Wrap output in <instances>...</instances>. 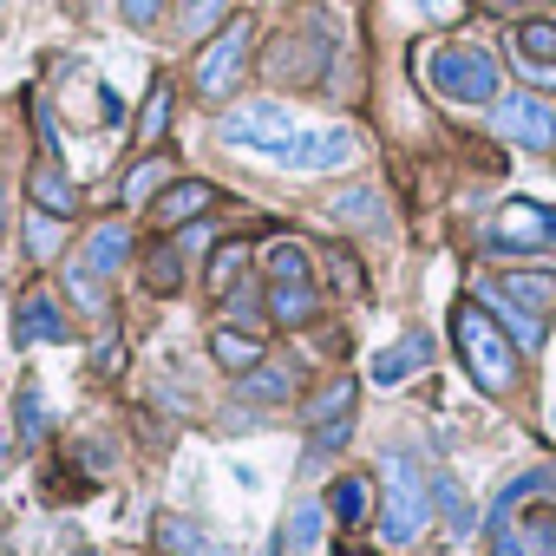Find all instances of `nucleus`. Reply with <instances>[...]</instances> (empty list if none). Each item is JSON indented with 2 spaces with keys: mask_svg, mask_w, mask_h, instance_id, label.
<instances>
[{
  "mask_svg": "<svg viewBox=\"0 0 556 556\" xmlns=\"http://www.w3.org/2000/svg\"><path fill=\"white\" fill-rule=\"evenodd\" d=\"M549 465L510 478L491 504V556H556V504L543 497Z\"/></svg>",
  "mask_w": 556,
  "mask_h": 556,
  "instance_id": "f257e3e1",
  "label": "nucleus"
},
{
  "mask_svg": "<svg viewBox=\"0 0 556 556\" xmlns=\"http://www.w3.org/2000/svg\"><path fill=\"white\" fill-rule=\"evenodd\" d=\"M452 348H458L465 374H471L484 393H510V387H517V341L497 328V315H491L478 295L452 302Z\"/></svg>",
  "mask_w": 556,
  "mask_h": 556,
  "instance_id": "f03ea898",
  "label": "nucleus"
},
{
  "mask_svg": "<svg viewBox=\"0 0 556 556\" xmlns=\"http://www.w3.org/2000/svg\"><path fill=\"white\" fill-rule=\"evenodd\" d=\"M380 543H393V549H406V543H419L426 536V523H432V478L419 471V458L413 452H387L380 458Z\"/></svg>",
  "mask_w": 556,
  "mask_h": 556,
  "instance_id": "7ed1b4c3",
  "label": "nucleus"
},
{
  "mask_svg": "<svg viewBox=\"0 0 556 556\" xmlns=\"http://www.w3.org/2000/svg\"><path fill=\"white\" fill-rule=\"evenodd\" d=\"M262 315H268V328H315V315H321V289H315V262H308V249L302 242H289V236H275L268 242V302H262Z\"/></svg>",
  "mask_w": 556,
  "mask_h": 556,
  "instance_id": "20e7f679",
  "label": "nucleus"
},
{
  "mask_svg": "<svg viewBox=\"0 0 556 556\" xmlns=\"http://www.w3.org/2000/svg\"><path fill=\"white\" fill-rule=\"evenodd\" d=\"M249 53H255V21H249V14H229V21H223L210 40H203V53H197V73H190L197 99L223 105V99L242 86V73H249Z\"/></svg>",
  "mask_w": 556,
  "mask_h": 556,
  "instance_id": "39448f33",
  "label": "nucleus"
},
{
  "mask_svg": "<svg viewBox=\"0 0 556 556\" xmlns=\"http://www.w3.org/2000/svg\"><path fill=\"white\" fill-rule=\"evenodd\" d=\"M426 86L452 105H491L497 99V66L478 47H432L426 53Z\"/></svg>",
  "mask_w": 556,
  "mask_h": 556,
  "instance_id": "423d86ee",
  "label": "nucleus"
},
{
  "mask_svg": "<svg viewBox=\"0 0 556 556\" xmlns=\"http://www.w3.org/2000/svg\"><path fill=\"white\" fill-rule=\"evenodd\" d=\"M491 131L497 138H510L517 151H556V112L536 99V92H504V99H491Z\"/></svg>",
  "mask_w": 556,
  "mask_h": 556,
  "instance_id": "0eeeda50",
  "label": "nucleus"
},
{
  "mask_svg": "<svg viewBox=\"0 0 556 556\" xmlns=\"http://www.w3.org/2000/svg\"><path fill=\"white\" fill-rule=\"evenodd\" d=\"M223 144H242V151H262V157H282L295 144V118L282 105H268V99H249L223 118Z\"/></svg>",
  "mask_w": 556,
  "mask_h": 556,
  "instance_id": "6e6552de",
  "label": "nucleus"
},
{
  "mask_svg": "<svg viewBox=\"0 0 556 556\" xmlns=\"http://www.w3.org/2000/svg\"><path fill=\"white\" fill-rule=\"evenodd\" d=\"M543 242H549V210H536V203H504L491 216V229H484V249L491 255H530Z\"/></svg>",
  "mask_w": 556,
  "mask_h": 556,
  "instance_id": "1a4fd4ad",
  "label": "nucleus"
},
{
  "mask_svg": "<svg viewBox=\"0 0 556 556\" xmlns=\"http://www.w3.org/2000/svg\"><path fill=\"white\" fill-rule=\"evenodd\" d=\"M14 334H21V348H66L73 341V321L53 302V289H27L14 302Z\"/></svg>",
  "mask_w": 556,
  "mask_h": 556,
  "instance_id": "9d476101",
  "label": "nucleus"
},
{
  "mask_svg": "<svg viewBox=\"0 0 556 556\" xmlns=\"http://www.w3.org/2000/svg\"><path fill=\"white\" fill-rule=\"evenodd\" d=\"M478 302L497 315V328L517 341V354H543V341H549V328H543V315L536 308H523L517 295H504L497 282H491V275H484V282H478Z\"/></svg>",
  "mask_w": 556,
  "mask_h": 556,
  "instance_id": "9b49d317",
  "label": "nucleus"
},
{
  "mask_svg": "<svg viewBox=\"0 0 556 556\" xmlns=\"http://www.w3.org/2000/svg\"><path fill=\"white\" fill-rule=\"evenodd\" d=\"M315 66H321V40L315 34H282L268 47V60H262V73L275 86H315Z\"/></svg>",
  "mask_w": 556,
  "mask_h": 556,
  "instance_id": "f8f14e48",
  "label": "nucleus"
},
{
  "mask_svg": "<svg viewBox=\"0 0 556 556\" xmlns=\"http://www.w3.org/2000/svg\"><path fill=\"white\" fill-rule=\"evenodd\" d=\"M354 157V131L348 125H328V131H295V144L282 151L289 170H334Z\"/></svg>",
  "mask_w": 556,
  "mask_h": 556,
  "instance_id": "ddd939ff",
  "label": "nucleus"
},
{
  "mask_svg": "<svg viewBox=\"0 0 556 556\" xmlns=\"http://www.w3.org/2000/svg\"><path fill=\"white\" fill-rule=\"evenodd\" d=\"M210 203H216V190H210L203 177H170V184L151 197V223H157V229H184V223H197Z\"/></svg>",
  "mask_w": 556,
  "mask_h": 556,
  "instance_id": "4468645a",
  "label": "nucleus"
},
{
  "mask_svg": "<svg viewBox=\"0 0 556 556\" xmlns=\"http://www.w3.org/2000/svg\"><path fill=\"white\" fill-rule=\"evenodd\" d=\"M236 393H242L249 406H289V400L302 393V374L282 367V361H255L249 374H236Z\"/></svg>",
  "mask_w": 556,
  "mask_h": 556,
  "instance_id": "2eb2a0df",
  "label": "nucleus"
},
{
  "mask_svg": "<svg viewBox=\"0 0 556 556\" xmlns=\"http://www.w3.org/2000/svg\"><path fill=\"white\" fill-rule=\"evenodd\" d=\"M426 361H432V334H400L393 348H380V354H374L367 380H374V387H400V380L426 374Z\"/></svg>",
  "mask_w": 556,
  "mask_h": 556,
  "instance_id": "dca6fc26",
  "label": "nucleus"
},
{
  "mask_svg": "<svg viewBox=\"0 0 556 556\" xmlns=\"http://www.w3.org/2000/svg\"><path fill=\"white\" fill-rule=\"evenodd\" d=\"M510 47H517V66H523L536 86H556V21H523V27L510 34Z\"/></svg>",
  "mask_w": 556,
  "mask_h": 556,
  "instance_id": "f3484780",
  "label": "nucleus"
},
{
  "mask_svg": "<svg viewBox=\"0 0 556 556\" xmlns=\"http://www.w3.org/2000/svg\"><path fill=\"white\" fill-rule=\"evenodd\" d=\"M321 504H328V517H334V523H348V530H354V523H367V510H374V478L341 471V478L328 484V497H321Z\"/></svg>",
  "mask_w": 556,
  "mask_h": 556,
  "instance_id": "a211bd4d",
  "label": "nucleus"
},
{
  "mask_svg": "<svg viewBox=\"0 0 556 556\" xmlns=\"http://www.w3.org/2000/svg\"><path fill=\"white\" fill-rule=\"evenodd\" d=\"M92 275H118L125 262H131V229L125 223H99L92 236H86V255H79Z\"/></svg>",
  "mask_w": 556,
  "mask_h": 556,
  "instance_id": "6ab92c4d",
  "label": "nucleus"
},
{
  "mask_svg": "<svg viewBox=\"0 0 556 556\" xmlns=\"http://www.w3.org/2000/svg\"><path fill=\"white\" fill-rule=\"evenodd\" d=\"M354 400H361V380L354 374H341V380H328L308 406H302V426L315 432V426H334V419H354Z\"/></svg>",
  "mask_w": 556,
  "mask_h": 556,
  "instance_id": "aec40b11",
  "label": "nucleus"
},
{
  "mask_svg": "<svg viewBox=\"0 0 556 556\" xmlns=\"http://www.w3.org/2000/svg\"><path fill=\"white\" fill-rule=\"evenodd\" d=\"M491 282H497L504 295H517L523 308H536V315L556 308V275H549V268H504V275H491Z\"/></svg>",
  "mask_w": 556,
  "mask_h": 556,
  "instance_id": "412c9836",
  "label": "nucleus"
},
{
  "mask_svg": "<svg viewBox=\"0 0 556 556\" xmlns=\"http://www.w3.org/2000/svg\"><path fill=\"white\" fill-rule=\"evenodd\" d=\"M34 210H53V216H73V210H79V190H73V177L60 170V157H40V164H34Z\"/></svg>",
  "mask_w": 556,
  "mask_h": 556,
  "instance_id": "4be33fe9",
  "label": "nucleus"
},
{
  "mask_svg": "<svg viewBox=\"0 0 556 556\" xmlns=\"http://www.w3.org/2000/svg\"><path fill=\"white\" fill-rule=\"evenodd\" d=\"M144 289H151V295H177V289H184V242H177V236L144 255Z\"/></svg>",
  "mask_w": 556,
  "mask_h": 556,
  "instance_id": "5701e85b",
  "label": "nucleus"
},
{
  "mask_svg": "<svg viewBox=\"0 0 556 556\" xmlns=\"http://www.w3.org/2000/svg\"><path fill=\"white\" fill-rule=\"evenodd\" d=\"M210 361L236 380V374H249V367L262 361V341H255V334H236V328H216V334H210Z\"/></svg>",
  "mask_w": 556,
  "mask_h": 556,
  "instance_id": "b1692460",
  "label": "nucleus"
},
{
  "mask_svg": "<svg viewBox=\"0 0 556 556\" xmlns=\"http://www.w3.org/2000/svg\"><path fill=\"white\" fill-rule=\"evenodd\" d=\"M60 236H66V216H53V210H34V216H27V229H21V242H27V262H53V255H60Z\"/></svg>",
  "mask_w": 556,
  "mask_h": 556,
  "instance_id": "393cba45",
  "label": "nucleus"
},
{
  "mask_svg": "<svg viewBox=\"0 0 556 556\" xmlns=\"http://www.w3.org/2000/svg\"><path fill=\"white\" fill-rule=\"evenodd\" d=\"M334 223H354V229H387V203L374 190H348L334 197Z\"/></svg>",
  "mask_w": 556,
  "mask_h": 556,
  "instance_id": "a878e982",
  "label": "nucleus"
},
{
  "mask_svg": "<svg viewBox=\"0 0 556 556\" xmlns=\"http://www.w3.org/2000/svg\"><path fill=\"white\" fill-rule=\"evenodd\" d=\"M432 510H445L452 536H465V530H471V504H465V484H458L452 471H439V478H432Z\"/></svg>",
  "mask_w": 556,
  "mask_h": 556,
  "instance_id": "bb28decb",
  "label": "nucleus"
},
{
  "mask_svg": "<svg viewBox=\"0 0 556 556\" xmlns=\"http://www.w3.org/2000/svg\"><path fill=\"white\" fill-rule=\"evenodd\" d=\"M164 184H170V164H164V157H144V164H131V170H125V203H131V210H138V203H151Z\"/></svg>",
  "mask_w": 556,
  "mask_h": 556,
  "instance_id": "cd10ccee",
  "label": "nucleus"
},
{
  "mask_svg": "<svg viewBox=\"0 0 556 556\" xmlns=\"http://www.w3.org/2000/svg\"><path fill=\"white\" fill-rule=\"evenodd\" d=\"M321 530H328V504H321V497H302V504L289 510V543H295V549H315Z\"/></svg>",
  "mask_w": 556,
  "mask_h": 556,
  "instance_id": "c85d7f7f",
  "label": "nucleus"
},
{
  "mask_svg": "<svg viewBox=\"0 0 556 556\" xmlns=\"http://www.w3.org/2000/svg\"><path fill=\"white\" fill-rule=\"evenodd\" d=\"M242 268H249V249H242V242H223V249L210 255V268H203V282H210V295H229Z\"/></svg>",
  "mask_w": 556,
  "mask_h": 556,
  "instance_id": "c756f323",
  "label": "nucleus"
},
{
  "mask_svg": "<svg viewBox=\"0 0 556 556\" xmlns=\"http://www.w3.org/2000/svg\"><path fill=\"white\" fill-rule=\"evenodd\" d=\"M170 105H177V92L157 79V86H151V99H144V112H138V138H144V144H157V138L170 131Z\"/></svg>",
  "mask_w": 556,
  "mask_h": 556,
  "instance_id": "7c9ffc66",
  "label": "nucleus"
},
{
  "mask_svg": "<svg viewBox=\"0 0 556 556\" xmlns=\"http://www.w3.org/2000/svg\"><path fill=\"white\" fill-rule=\"evenodd\" d=\"M14 432H21V445L47 439V400H40V387H21L14 393Z\"/></svg>",
  "mask_w": 556,
  "mask_h": 556,
  "instance_id": "2f4dec72",
  "label": "nucleus"
},
{
  "mask_svg": "<svg viewBox=\"0 0 556 556\" xmlns=\"http://www.w3.org/2000/svg\"><path fill=\"white\" fill-rule=\"evenodd\" d=\"M157 543H164L170 556H197V549H203V530H197V523H184L177 510H164V517H157Z\"/></svg>",
  "mask_w": 556,
  "mask_h": 556,
  "instance_id": "473e14b6",
  "label": "nucleus"
},
{
  "mask_svg": "<svg viewBox=\"0 0 556 556\" xmlns=\"http://www.w3.org/2000/svg\"><path fill=\"white\" fill-rule=\"evenodd\" d=\"M99 282H105V275H92L86 262H73V268H66V289H73V302H79L86 315H105V289H99Z\"/></svg>",
  "mask_w": 556,
  "mask_h": 556,
  "instance_id": "72a5a7b5",
  "label": "nucleus"
},
{
  "mask_svg": "<svg viewBox=\"0 0 556 556\" xmlns=\"http://www.w3.org/2000/svg\"><path fill=\"white\" fill-rule=\"evenodd\" d=\"M223 21H229V0H190L184 8V34H197V40H210Z\"/></svg>",
  "mask_w": 556,
  "mask_h": 556,
  "instance_id": "f704fd0d",
  "label": "nucleus"
},
{
  "mask_svg": "<svg viewBox=\"0 0 556 556\" xmlns=\"http://www.w3.org/2000/svg\"><path fill=\"white\" fill-rule=\"evenodd\" d=\"M328 275H334L341 295H367V275H361V262H354L348 249H328Z\"/></svg>",
  "mask_w": 556,
  "mask_h": 556,
  "instance_id": "c9c22d12",
  "label": "nucleus"
},
{
  "mask_svg": "<svg viewBox=\"0 0 556 556\" xmlns=\"http://www.w3.org/2000/svg\"><path fill=\"white\" fill-rule=\"evenodd\" d=\"M354 439V419H334V426H315V439H308V458H334L341 445Z\"/></svg>",
  "mask_w": 556,
  "mask_h": 556,
  "instance_id": "e433bc0d",
  "label": "nucleus"
},
{
  "mask_svg": "<svg viewBox=\"0 0 556 556\" xmlns=\"http://www.w3.org/2000/svg\"><path fill=\"white\" fill-rule=\"evenodd\" d=\"M164 8H170V0H118V14H125L131 27H157V21H164Z\"/></svg>",
  "mask_w": 556,
  "mask_h": 556,
  "instance_id": "4c0bfd02",
  "label": "nucleus"
},
{
  "mask_svg": "<svg viewBox=\"0 0 556 556\" xmlns=\"http://www.w3.org/2000/svg\"><path fill=\"white\" fill-rule=\"evenodd\" d=\"M413 8H419L426 21H439V27H458V21H465V0H413Z\"/></svg>",
  "mask_w": 556,
  "mask_h": 556,
  "instance_id": "58836bf2",
  "label": "nucleus"
},
{
  "mask_svg": "<svg viewBox=\"0 0 556 556\" xmlns=\"http://www.w3.org/2000/svg\"><path fill=\"white\" fill-rule=\"evenodd\" d=\"M177 242H184V255H190V249H203V242H210V223H184V229H177Z\"/></svg>",
  "mask_w": 556,
  "mask_h": 556,
  "instance_id": "ea45409f",
  "label": "nucleus"
},
{
  "mask_svg": "<svg viewBox=\"0 0 556 556\" xmlns=\"http://www.w3.org/2000/svg\"><path fill=\"white\" fill-rule=\"evenodd\" d=\"M197 556H236V549H229V543H203Z\"/></svg>",
  "mask_w": 556,
  "mask_h": 556,
  "instance_id": "a19ab883",
  "label": "nucleus"
},
{
  "mask_svg": "<svg viewBox=\"0 0 556 556\" xmlns=\"http://www.w3.org/2000/svg\"><path fill=\"white\" fill-rule=\"evenodd\" d=\"M0 236H8V184H0Z\"/></svg>",
  "mask_w": 556,
  "mask_h": 556,
  "instance_id": "79ce46f5",
  "label": "nucleus"
},
{
  "mask_svg": "<svg viewBox=\"0 0 556 556\" xmlns=\"http://www.w3.org/2000/svg\"><path fill=\"white\" fill-rule=\"evenodd\" d=\"M341 556H367V549H354V543H341Z\"/></svg>",
  "mask_w": 556,
  "mask_h": 556,
  "instance_id": "37998d69",
  "label": "nucleus"
},
{
  "mask_svg": "<svg viewBox=\"0 0 556 556\" xmlns=\"http://www.w3.org/2000/svg\"><path fill=\"white\" fill-rule=\"evenodd\" d=\"M0 465H8V439H0Z\"/></svg>",
  "mask_w": 556,
  "mask_h": 556,
  "instance_id": "c03bdc74",
  "label": "nucleus"
},
{
  "mask_svg": "<svg viewBox=\"0 0 556 556\" xmlns=\"http://www.w3.org/2000/svg\"><path fill=\"white\" fill-rule=\"evenodd\" d=\"M73 556H99V549H73Z\"/></svg>",
  "mask_w": 556,
  "mask_h": 556,
  "instance_id": "a18cd8bd",
  "label": "nucleus"
},
{
  "mask_svg": "<svg viewBox=\"0 0 556 556\" xmlns=\"http://www.w3.org/2000/svg\"><path fill=\"white\" fill-rule=\"evenodd\" d=\"M549 236H556V210H549Z\"/></svg>",
  "mask_w": 556,
  "mask_h": 556,
  "instance_id": "49530a36",
  "label": "nucleus"
},
{
  "mask_svg": "<svg viewBox=\"0 0 556 556\" xmlns=\"http://www.w3.org/2000/svg\"><path fill=\"white\" fill-rule=\"evenodd\" d=\"M549 419H556V413H549Z\"/></svg>",
  "mask_w": 556,
  "mask_h": 556,
  "instance_id": "de8ad7c7",
  "label": "nucleus"
}]
</instances>
